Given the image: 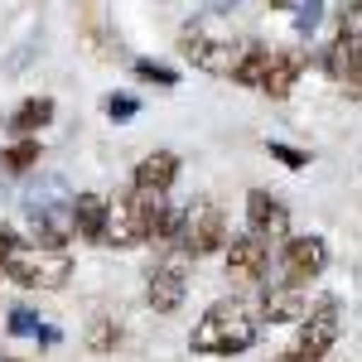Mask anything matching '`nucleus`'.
Returning a JSON list of instances; mask_svg holds the SVG:
<instances>
[{
    "label": "nucleus",
    "mask_w": 362,
    "mask_h": 362,
    "mask_svg": "<svg viewBox=\"0 0 362 362\" xmlns=\"http://www.w3.org/2000/svg\"><path fill=\"white\" fill-rule=\"evenodd\" d=\"M0 362H25V358H0Z\"/></svg>",
    "instance_id": "obj_27"
},
{
    "label": "nucleus",
    "mask_w": 362,
    "mask_h": 362,
    "mask_svg": "<svg viewBox=\"0 0 362 362\" xmlns=\"http://www.w3.org/2000/svg\"><path fill=\"white\" fill-rule=\"evenodd\" d=\"M329 271V242L324 237H285L280 242V276L295 280V285H314V280Z\"/></svg>",
    "instance_id": "obj_7"
},
{
    "label": "nucleus",
    "mask_w": 362,
    "mask_h": 362,
    "mask_svg": "<svg viewBox=\"0 0 362 362\" xmlns=\"http://www.w3.org/2000/svg\"><path fill=\"white\" fill-rule=\"evenodd\" d=\"M25 247V237L15 232V227H0V276H5V266L15 261V251Z\"/></svg>",
    "instance_id": "obj_21"
},
{
    "label": "nucleus",
    "mask_w": 362,
    "mask_h": 362,
    "mask_svg": "<svg viewBox=\"0 0 362 362\" xmlns=\"http://www.w3.org/2000/svg\"><path fill=\"white\" fill-rule=\"evenodd\" d=\"M136 112H140L136 97H107V116H112V121H131Z\"/></svg>",
    "instance_id": "obj_23"
},
{
    "label": "nucleus",
    "mask_w": 362,
    "mask_h": 362,
    "mask_svg": "<svg viewBox=\"0 0 362 362\" xmlns=\"http://www.w3.org/2000/svg\"><path fill=\"white\" fill-rule=\"evenodd\" d=\"M39 140L34 136H15V145L10 150H0V169H10V174H29V169L39 165Z\"/></svg>",
    "instance_id": "obj_18"
},
{
    "label": "nucleus",
    "mask_w": 362,
    "mask_h": 362,
    "mask_svg": "<svg viewBox=\"0 0 362 362\" xmlns=\"http://www.w3.org/2000/svg\"><path fill=\"white\" fill-rule=\"evenodd\" d=\"M353 97H362V78H358V83H353Z\"/></svg>",
    "instance_id": "obj_26"
},
{
    "label": "nucleus",
    "mask_w": 362,
    "mask_h": 362,
    "mask_svg": "<svg viewBox=\"0 0 362 362\" xmlns=\"http://www.w3.org/2000/svg\"><path fill=\"white\" fill-rule=\"evenodd\" d=\"M174 179H179V155L174 150H150L136 165V174H131V184L145 189V194H169Z\"/></svg>",
    "instance_id": "obj_14"
},
{
    "label": "nucleus",
    "mask_w": 362,
    "mask_h": 362,
    "mask_svg": "<svg viewBox=\"0 0 362 362\" xmlns=\"http://www.w3.org/2000/svg\"><path fill=\"white\" fill-rule=\"evenodd\" d=\"M136 78H140V83H155V87H179V73H174L169 63H155V58H140Z\"/></svg>",
    "instance_id": "obj_20"
},
{
    "label": "nucleus",
    "mask_w": 362,
    "mask_h": 362,
    "mask_svg": "<svg viewBox=\"0 0 362 362\" xmlns=\"http://www.w3.org/2000/svg\"><path fill=\"white\" fill-rule=\"evenodd\" d=\"M165 194H145V189H126V194L112 198V223H107V242L102 247H116V251H131L145 242V227H150V213H155V203Z\"/></svg>",
    "instance_id": "obj_4"
},
{
    "label": "nucleus",
    "mask_w": 362,
    "mask_h": 362,
    "mask_svg": "<svg viewBox=\"0 0 362 362\" xmlns=\"http://www.w3.org/2000/svg\"><path fill=\"white\" fill-rule=\"evenodd\" d=\"M179 247L189 251L194 261H203V256H218V251L227 247V218H223V208H218L213 198H203V203H194V208L184 213Z\"/></svg>",
    "instance_id": "obj_6"
},
{
    "label": "nucleus",
    "mask_w": 362,
    "mask_h": 362,
    "mask_svg": "<svg viewBox=\"0 0 362 362\" xmlns=\"http://www.w3.org/2000/svg\"><path fill=\"white\" fill-rule=\"evenodd\" d=\"M179 54L189 58L198 73H213V78H232V63H237V49L227 39H213L208 29H184L179 34Z\"/></svg>",
    "instance_id": "obj_10"
},
{
    "label": "nucleus",
    "mask_w": 362,
    "mask_h": 362,
    "mask_svg": "<svg viewBox=\"0 0 362 362\" xmlns=\"http://www.w3.org/2000/svg\"><path fill=\"white\" fill-rule=\"evenodd\" d=\"M68 218H73V237L87 247H102L107 242V223H112V198L102 194H78L68 203Z\"/></svg>",
    "instance_id": "obj_12"
},
{
    "label": "nucleus",
    "mask_w": 362,
    "mask_h": 362,
    "mask_svg": "<svg viewBox=\"0 0 362 362\" xmlns=\"http://www.w3.org/2000/svg\"><path fill=\"white\" fill-rule=\"evenodd\" d=\"M251 343H256V314L237 295L213 300L203 309V319L194 324V334H189V348L198 358H237V353H247Z\"/></svg>",
    "instance_id": "obj_1"
},
{
    "label": "nucleus",
    "mask_w": 362,
    "mask_h": 362,
    "mask_svg": "<svg viewBox=\"0 0 362 362\" xmlns=\"http://www.w3.org/2000/svg\"><path fill=\"white\" fill-rule=\"evenodd\" d=\"M338 329H343V309H338V300H334V295L314 300V305L305 309V319H300V338H295V348H290L280 362H324V358H329V348L338 343Z\"/></svg>",
    "instance_id": "obj_3"
},
{
    "label": "nucleus",
    "mask_w": 362,
    "mask_h": 362,
    "mask_svg": "<svg viewBox=\"0 0 362 362\" xmlns=\"http://www.w3.org/2000/svg\"><path fill=\"white\" fill-rule=\"evenodd\" d=\"M189 251L179 247H165V261L150 271V285H145V300H150V309L155 314H174V309L184 305V295H189Z\"/></svg>",
    "instance_id": "obj_5"
},
{
    "label": "nucleus",
    "mask_w": 362,
    "mask_h": 362,
    "mask_svg": "<svg viewBox=\"0 0 362 362\" xmlns=\"http://www.w3.org/2000/svg\"><path fill=\"white\" fill-rule=\"evenodd\" d=\"M5 280H15L25 290H63L73 280V261H68V251L25 242V247L15 251V261L5 266Z\"/></svg>",
    "instance_id": "obj_2"
},
{
    "label": "nucleus",
    "mask_w": 362,
    "mask_h": 362,
    "mask_svg": "<svg viewBox=\"0 0 362 362\" xmlns=\"http://www.w3.org/2000/svg\"><path fill=\"white\" fill-rule=\"evenodd\" d=\"M266 68H271V49H266V44H247V49H237V63H232V83L261 87Z\"/></svg>",
    "instance_id": "obj_17"
},
{
    "label": "nucleus",
    "mask_w": 362,
    "mask_h": 362,
    "mask_svg": "<svg viewBox=\"0 0 362 362\" xmlns=\"http://www.w3.org/2000/svg\"><path fill=\"white\" fill-rule=\"evenodd\" d=\"M68 237H73V218H58L54 208H34V242L39 247L68 251Z\"/></svg>",
    "instance_id": "obj_16"
},
{
    "label": "nucleus",
    "mask_w": 362,
    "mask_h": 362,
    "mask_svg": "<svg viewBox=\"0 0 362 362\" xmlns=\"http://www.w3.org/2000/svg\"><path fill=\"white\" fill-rule=\"evenodd\" d=\"M247 232L261 237L266 247H280L290 237V208L271 189H251L247 194Z\"/></svg>",
    "instance_id": "obj_9"
},
{
    "label": "nucleus",
    "mask_w": 362,
    "mask_h": 362,
    "mask_svg": "<svg viewBox=\"0 0 362 362\" xmlns=\"http://www.w3.org/2000/svg\"><path fill=\"white\" fill-rule=\"evenodd\" d=\"M271 155H276L280 165H290V169H309L305 150H290V145H280V140H271Z\"/></svg>",
    "instance_id": "obj_22"
},
{
    "label": "nucleus",
    "mask_w": 362,
    "mask_h": 362,
    "mask_svg": "<svg viewBox=\"0 0 362 362\" xmlns=\"http://www.w3.org/2000/svg\"><path fill=\"white\" fill-rule=\"evenodd\" d=\"M121 324H116V319H97V324H92V329H87V348H92V353H116V348H121Z\"/></svg>",
    "instance_id": "obj_19"
},
{
    "label": "nucleus",
    "mask_w": 362,
    "mask_h": 362,
    "mask_svg": "<svg viewBox=\"0 0 362 362\" xmlns=\"http://www.w3.org/2000/svg\"><path fill=\"white\" fill-rule=\"evenodd\" d=\"M309 309L305 285L280 276L276 285H261V324H300Z\"/></svg>",
    "instance_id": "obj_11"
},
{
    "label": "nucleus",
    "mask_w": 362,
    "mask_h": 362,
    "mask_svg": "<svg viewBox=\"0 0 362 362\" xmlns=\"http://www.w3.org/2000/svg\"><path fill=\"white\" fill-rule=\"evenodd\" d=\"M305 68H309V58L300 54V49H271V68H266V78H261L256 92H266L271 102H285V97L295 92V83H300Z\"/></svg>",
    "instance_id": "obj_13"
},
{
    "label": "nucleus",
    "mask_w": 362,
    "mask_h": 362,
    "mask_svg": "<svg viewBox=\"0 0 362 362\" xmlns=\"http://www.w3.org/2000/svg\"><path fill=\"white\" fill-rule=\"evenodd\" d=\"M54 121V97H25L15 116H10V131L15 136H34V131H44Z\"/></svg>",
    "instance_id": "obj_15"
},
{
    "label": "nucleus",
    "mask_w": 362,
    "mask_h": 362,
    "mask_svg": "<svg viewBox=\"0 0 362 362\" xmlns=\"http://www.w3.org/2000/svg\"><path fill=\"white\" fill-rule=\"evenodd\" d=\"M10 334H39V319L29 309H10Z\"/></svg>",
    "instance_id": "obj_24"
},
{
    "label": "nucleus",
    "mask_w": 362,
    "mask_h": 362,
    "mask_svg": "<svg viewBox=\"0 0 362 362\" xmlns=\"http://www.w3.org/2000/svg\"><path fill=\"white\" fill-rule=\"evenodd\" d=\"M319 10H324V5H319V0H309L305 15H300V29H314V25H319Z\"/></svg>",
    "instance_id": "obj_25"
},
{
    "label": "nucleus",
    "mask_w": 362,
    "mask_h": 362,
    "mask_svg": "<svg viewBox=\"0 0 362 362\" xmlns=\"http://www.w3.org/2000/svg\"><path fill=\"white\" fill-rule=\"evenodd\" d=\"M223 256H227V280H232V285H261L266 271H271V247H266L261 237H251V232L227 237Z\"/></svg>",
    "instance_id": "obj_8"
}]
</instances>
